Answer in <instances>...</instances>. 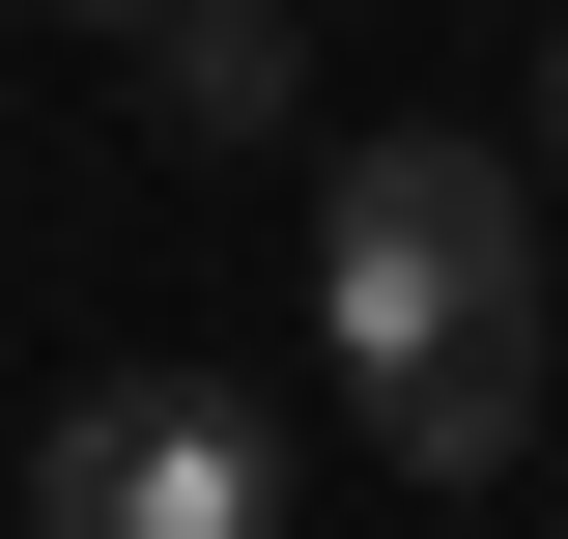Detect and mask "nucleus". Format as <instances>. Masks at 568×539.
Here are the masks:
<instances>
[{"label":"nucleus","mask_w":568,"mask_h":539,"mask_svg":"<svg viewBox=\"0 0 568 539\" xmlns=\"http://www.w3.org/2000/svg\"><path fill=\"white\" fill-rule=\"evenodd\" d=\"M58 29H142V0H58Z\"/></svg>","instance_id":"39448f33"},{"label":"nucleus","mask_w":568,"mask_h":539,"mask_svg":"<svg viewBox=\"0 0 568 539\" xmlns=\"http://www.w3.org/2000/svg\"><path fill=\"white\" fill-rule=\"evenodd\" d=\"M540 171H568V29H540Z\"/></svg>","instance_id":"20e7f679"},{"label":"nucleus","mask_w":568,"mask_h":539,"mask_svg":"<svg viewBox=\"0 0 568 539\" xmlns=\"http://www.w3.org/2000/svg\"><path fill=\"white\" fill-rule=\"evenodd\" d=\"M142 114L171 142H284L313 114V29H284V0H142Z\"/></svg>","instance_id":"7ed1b4c3"},{"label":"nucleus","mask_w":568,"mask_h":539,"mask_svg":"<svg viewBox=\"0 0 568 539\" xmlns=\"http://www.w3.org/2000/svg\"><path fill=\"white\" fill-rule=\"evenodd\" d=\"M313 340H342V398H426V369H540V171L455 114L342 142L313 171Z\"/></svg>","instance_id":"f257e3e1"},{"label":"nucleus","mask_w":568,"mask_h":539,"mask_svg":"<svg viewBox=\"0 0 568 539\" xmlns=\"http://www.w3.org/2000/svg\"><path fill=\"white\" fill-rule=\"evenodd\" d=\"M29 511L58 539H256L284 511V426L227 398V369H85V398L29 426Z\"/></svg>","instance_id":"f03ea898"}]
</instances>
